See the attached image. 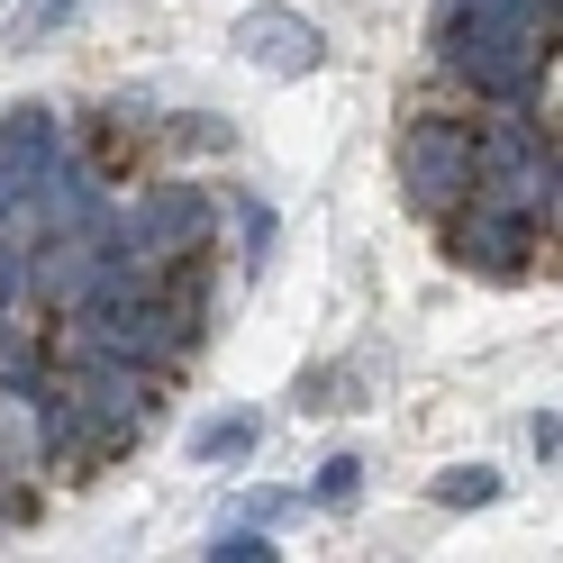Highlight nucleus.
Masks as SVG:
<instances>
[{"mask_svg":"<svg viewBox=\"0 0 563 563\" xmlns=\"http://www.w3.org/2000/svg\"><path fill=\"white\" fill-rule=\"evenodd\" d=\"M255 409H228V418H209V428L191 437V454H200V464H228V454H255Z\"/></svg>","mask_w":563,"mask_h":563,"instance_id":"obj_7","label":"nucleus"},{"mask_svg":"<svg viewBox=\"0 0 563 563\" xmlns=\"http://www.w3.org/2000/svg\"><path fill=\"white\" fill-rule=\"evenodd\" d=\"M273 554H282V545L264 537V527H245V518H236V527H219V537H209V563H273Z\"/></svg>","mask_w":563,"mask_h":563,"instance_id":"obj_10","label":"nucleus"},{"mask_svg":"<svg viewBox=\"0 0 563 563\" xmlns=\"http://www.w3.org/2000/svg\"><path fill=\"white\" fill-rule=\"evenodd\" d=\"M400 191L409 209H454V200H473V128L464 119H418L400 136Z\"/></svg>","mask_w":563,"mask_h":563,"instance_id":"obj_2","label":"nucleus"},{"mask_svg":"<svg viewBox=\"0 0 563 563\" xmlns=\"http://www.w3.org/2000/svg\"><path fill=\"white\" fill-rule=\"evenodd\" d=\"M300 500H291V490H245V500H236V518L245 527H273V518H291Z\"/></svg>","mask_w":563,"mask_h":563,"instance_id":"obj_12","label":"nucleus"},{"mask_svg":"<svg viewBox=\"0 0 563 563\" xmlns=\"http://www.w3.org/2000/svg\"><path fill=\"white\" fill-rule=\"evenodd\" d=\"M355 500H364V454H328L309 482V509H355Z\"/></svg>","mask_w":563,"mask_h":563,"instance_id":"obj_8","label":"nucleus"},{"mask_svg":"<svg viewBox=\"0 0 563 563\" xmlns=\"http://www.w3.org/2000/svg\"><path fill=\"white\" fill-rule=\"evenodd\" d=\"M500 500V473L490 464H454V473H437V509H490Z\"/></svg>","mask_w":563,"mask_h":563,"instance_id":"obj_9","label":"nucleus"},{"mask_svg":"<svg viewBox=\"0 0 563 563\" xmlns=\"http://www.w3.org/2000/svg\"><path fill=\"white\" fill-rule=\"evenodd\" d=\"M236 55L245 64H264V74H319V64H328V37H319V27H309L300 10H282V0H264V10H245L236 19Z\"/></svg>","mask_w":563,"mask_h":563,"instance_id":"obj_4","label":"nucleus"},{"mask_svg":"<svg viewBox=\"0 0 563 563\" xmlns=\"http://www.w3.org/2000/svg\"><path fill=\"white\" fill-rule=\"evenodd\" d=\"M128 228V255L136 264H164V255H191V245L209 236V200L200 191H183V183H164L136 219H119Z\"/></svg>","mask_w":563,"mask_h":563,"instance_id":"obj_6","label":"nucleus"},{"mask_svg":"<svg viewBox=\"0 0 563 563\" xmlns=\"http://www.w3.org/2000/svg\"><path fill=\"white\" fill-rule=\"evenodd\" d=\"M445 255L464 264V273L518 282V273H527V255H537V219H527L518 200H482V191H473V209L445 228Z\"/></svg>","mask_w":563,"mask_h":563,"instance_id":"obj_3","label":"nucleus"},{"mask_svg":"<svg viewBox=\"0 0 563 563\" xmlns=\"http://www.w3.org/2000/svg\"><path fill=\"white\" fill-rule=\"evenodd\" d=\"M74 10H82V0H27V10L10 19V46H37V37H55V27L74 19Z\"/></svg>","mask_w":563,"mask_h":563,"instance_id":"obj_11","label":"nucleus"},{"mask_svg":"<svg viewBox=\"0 0 563 563\" xmlns=\"http://www.w3.org/2000/svg\"><path fill=\"white\" fill-rule=\"evenodd\" d=\"M74 328H82V345H91V355H119V364H136V373L183 355V328H173V309H164L155 291H136V282L74 300Z\"/></svg>","mask_w":563,"mask_h":563,"instance_id":"obj_1","label":"nucleus"},{"mask_svg":"<svg viewBox=\"0 0 563 563\" xmlns=\"http://www.w3.org/2000/svg\"><path fill=\"white\" fill-rule=\"evenodd\" d=\"M236 228H245V264H264V245H273V209L236 200Z\"/></svg>","mask_w":563,"mask_h":563,"instance_id":"obj_13","label":"nucleus"},{"mask_svg":"<svg viewBox=\"0 0 563 563\" xmlns=\"http://www.w3.org/2000/svg\"><path fill=\"white\" fill-rule=\"evenodd\" d=\"M55 146H64V128H55L46 100H19V110H0V219H19V200H27V183L46 173Z\"/></svg>","mask_w":563,"mask_h":563,"instance_id":"obj_5","label":"nucleus"},{"mask_svg":"<svg viewBox=\"0 0 563 563\" xmlns=\"http://www.w3.org/2000/svg\"><path fill=\"white\" fill-rule=\"evenodd\" d=\"M27 291V245H0V300Z\"/></svg>","mask_w":563,"mask_h":563,"instance_id":"obj_14","label":"nucleus"}]
</instances>
